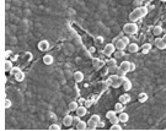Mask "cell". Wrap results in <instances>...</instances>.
I'll use <instances>...</instances> for the list:
<instances>
[{
	"mask_svg": "<svg viewBox=\"0 0 166 131\" xmlns=\"http://www.w3.org/2000/svg\"><path fill=\"white\" fill-rule=\"evenodd\" d=\"M127 50L129 53H137L139 50V45L137 43H129L127 45Z\"/></svg>",
	"mask_w": 166,
	"mask_h": 131,
	"instance_id": "obj_9",
	"label": "cell"
},
{
	"mask_svg": "<svg viewBox=\"0 0 166 131\" xmlns=\"http://www.w3.org/2000/svg\"><path fill=\"white\" fill-rule=\"evenodd\" d=\"M134 70H135V64L130 63V71H134Z\"/></svg>",
	"mask_w": 166,
	"mask_h": 131,
	"instance_id": "obj_41",
	"label": "cell"
},
{
	"mask_svg": "<svg viewBox=\"0 0 166 131\" xmlns=\"http://www.w3.org/2000/svg\"><path fill=\"white\" fill-rule=\"evenodd\" d=\"M153 32H154L155 36H159V34H161V33H162V28L160 27V26H156V27L154 28V31H153Z\"/></svg>",
	"mask_w": 166,
	"mask_h": 131,
	"instance_id": "obj_31",
	"label": "cell"
},
{
	"mask_svg": "<svg viewBox=\"0 0 166 131\" xmlns=\"http://www.w3.org/2000/svg\"><path fill=\"white\" fill-rule=\"evenodd\" d=\"M133 5H134V8H135V9L140 8V6H142V1H140V0H135V1L133 3Z\"/></svg>",
	"mask_w": 166,
	"mask_h": 131,
	"instance_id": "obj_35",
	"label": "cell"
},
{
	"mask_svg": "<svg viewBox=\"0 0 166 131\" xmlns=\"http://www.w3.org/2000/svg\"><path fill=\"white\" fill-rule=\"evenodd\" d=\"M150 50H151V44L150 43H145L142 45V52L144 53V54H148Z\"/></svg>",
	"mask_w": 166,
	"mask_h": 131,
	"instance_id": "obj_19",
	"label": "cell"
},
{
	"mask_svg": "<svg viewBox=\"0 0 166 131\" xmlns=\"http://www.w3.org/2000/svg\"><path fill=\"white\" fill-rule=\"evenodd\" d=\"M160 1H162V3H166V0H160Z\"/></svg>",
	"mask_w": 166,
	"mask_h": 131,
	"instance_id": "obj_46",
	"label": "cell"
},
{
	"mask_svg": "<svg viewBox=\"0 0 166 131\" xmlns=\"http://www.w3.org/2000/svg\"><path fill=\"white\" fill-rule=\"evenodd\" d=\"M19 71H20V69H19V68H12V70H11V71H10V74H11V75H14V76H15V75H16V74H17V72H19Z\"/></svg>",
	"mask_w": 166,
	"mask_h": 131,
	"instance_id": "obj_36",
	"label": "cell"
},
{
	"mask_svg": "<svg viewBox=\"0 0 166 131\" xmlns=\"http://www.w3.org/2000/svg\"><path fill=\"white\" fill-rule=\"evenodd\" d=\"M116 65H117V59L107 60V66H108V68H112V66H116Z\"/></svg>",
	"mask_w": 166,
	"mask_h": 131,
	"instance_id": "obj_28",
	"label": "cell"
},
{
	"mask_svg": "<svg viewBox=\"0 0 166 131\" xmlns=\"http://www.w3.org/2000/svg\"><path fill=\"white\" fill-rule=\"evenodd\" d=\"M12 63H11V60H5V64H4V69H5V71H11L12 70Z\"/></svg>",
	"mask_w": 166,
	"mask_h": 131,
	"instance_id": "obj_20",
	"label": "cell"
},
{
	"mask_svg": "<svg viewBox=\"0 0 166 131\" xmlns=\"http://www.w3.org/2000/svg\"><path fill=\"white\" fill-rule=\"evenodd\" d=\"M96 40H97L98 43H102V42H103V38H102V37H97V38H96Z\"/></svg>",
	"mask_w": 166,
	"mask_h": 131,
	"instance_id": "obj_42",
	"label": "cell"
},
{
	"mask_svg": "<svg viewBox=\"0 0 166 131\" xmlns=\"http://www.w3.org/2000/svg\"><path fill=\"white\" fill-rule=\"evenodd\" d=\"M91 120H93V121H96V123H100V116L97 115V114H93V115H91V118H90Z\"/></svg>",
	"mask_w": 166,
	"mask_h": 131,
	"instance_id": "obj_34",
	"label": "cell"
},
{
	"mask_svg": "<svg viewBox=\"0 0 166 131\" xmlns=\"http://www.w3.org/2000/svg\"><path fill=\"white\" fill-rule=\"evenodd\" d=\"M109 121H111V124H118L119 123V118H117V115H114L113 118L109 119Z\"/></svg>",
	"mask_w": 166,
	"mask_h": 131,
	"instance_id": "obj_33",
	"label": "cell"
},
{
	"mask_svg": "<svg viewBox=\"0 0 166 131\" xmlns=\"http://www.w3.org/2000/svg\"><path fill=\"white\" fill-rule=\"evenodd\" d=\"M108 69H109V71L111 72H116L117 71V69H118V66L116 65V66H112V68H108Z\"/></svg>",
	"mask_w": 166,
	"mask_h": 131,
	"instance_id": "obj_37",
	"label": "cell"
},
{
	"mask_svg": "<svg viewBox=\"0 0 166 131\" xmlns=\"http://www.w3.org/2000/svg\"><path fill=\"white\" fill-rule=\"evenodd\" d=\"M138 99H139V102H140V103H144V102L148 99V96H146V93H140V94H139V97H138Z\"/></svg>",
	"mask_w": 166,
	"mask_h": 131,
	"instance_id": "obj_27",
	"label": "cell"
},
{
	"mask_svg": "<svg viewBox=\"0 0 166 131\" xmlns=\"http://www.w3.org/2000/svg\"><path fill=\"white\" fill-rule=\"evenodd\" d=\"M86 113H87V107H85V105H79L76 109V115H79L81 118V116H85Z\"/></svg>",
	"mask_w": 166,
	"mask_h": 131,
	"instance_id": "obj_7",
	"label": "cell"
},
{
	"mask_svg": "<svg viewBox=\"0 0 166 131\" xmlns=\"http://www.w3.org/2000/svg\"><path fill=\"white\" fill-rule=\"evenodd\" d=\"M123 88H124L126 91H130V90H132V82H130L128 79H126V81L123 82Z\"/></svg>",
	"mask_w": 166,
	"mask_h": 131,
	"instance_id": "obj_22",
	"label": "cell"
},
{
	"mask_svg": "<svg viewBox=\"0 0 166 131\" xmlns=\"http://www.w3.org/2000/svg\"><path fill=\"white\" fill-rule=\"evenodd\" d=\"M114 110L117 111V113H122L123 111V103L118 102V103L114 104Z\"/></svg>",
	"mask_w": 166,
	"mask_h": 131,
	"instance_id": "obj_25",
	"label": "cell"
},
{
	"mask_svg": "<svg viewBox=\"0 0 166 131\" xmlns=\"http://www.w3.org/2000/svg\"><path fill=\"white\" fill-rule=\"evenodd\" d=\"M15 79H16V81H19V82H21V81H24V79H25V74L22 71H19L16 74V75H15Z\"/></svg>",
	"mask_w": 166,
	"mask_h": 131,
	"instance_id": "obj_24",
	"label": "cell"
},
{
	"mask_svg": "<svg viewBox=\"0 0 166 131\" xmlns=\"http://www.w3.org/2000/svg\"><path fill=\"white\" fill-rule=\"evenodd\" d=\"M113 44L114 47H116V49L117 50H124L127 48V44L123 42V39L122 38H114L113 39Z\"/></svg>",
	"mask_w": 166,
	"mask_h": 131,
	"instance_id": "obj_3",
	"label": "cell"
},
{
	"mask_svg": "<svg viewBox=\"0 0 166 131\" xmlns=\"http://www.w3.org/2000/svg\"><path fill=\"white\" fill-rule=\"evenodd\" d=\"M108 81L109 84H111V86L113 88H118L121 85H123V82L126 81V77L123 76V77H121V76H118L117 74H114V75H111L108 77Z\"/></svg>",
	"mask_w": 166,
	"mask_h": 131,
	"instance_id": "obj_1",
	"label": "cell"
},
{
	"mask_svg": "<svg viewBox=\"0 0 166 131\" xmlns=\"http://www.w3.org/2000/svg\"><path fill=\"white\" fill-rule=\"evenodd\" d=\"M116 74H117L118 76H121V77H123V76H126V74H127V71H124V70H122L119 66H118V69H117V71H116Z\"/></svg>",
	"mask_w": 166,
	"mask_h": 131,
	"instance_id": "obj_32",
	"label": "cell"
},
{
	"mask_svg": "<svg viewBox=\"0 0 166 131\" xmlns=\"http://www.w3.org/2000/svg\"><path fill=\"white\" fill-rule=\"evenodd\" d=\"M74 80H75L76 82H81V81L84 80V74H82L81 71L74 72Z\"/></svg>",
	"mask_w": 166,
	"mask_h": 131,
	"instance_id": "obj_16",
	"label": "cell"
},
{
	"mask_svg": "<svg viewBox=\"0 0 166 131\" xmlns=\"http://www.w3.org/2000/svg\"><path fill=\"white\" fill-rule=\"evenodd\" d=\"M53 61H54V59H53V56H52V55L47 54V55L43 56V63H45L46 65H52Z\"/></svg>",
	"mask_w": 166,
	"mask_h": 131,
	"instance_id": "obj_17",
	"label": "cell"
},
{
	"mask_svg": "<svg viewBox=\"0 0 166 131\" xmlns=\"http://www.w3.org/2000/svg\"><path fill=\"white\" fill-rule=\"evenodd\" d=\"M95 52V48H90V53H93Z\"/></svg>",
	"mask_w": 166,
	"mask_h": 131,
	"instance_id": "obj_44",
	"label": "cell"
},
{
	"mask_svg": "<svg viewBox=\"0 0 166 131\" xmlns=\"http://www.w3.org/2000/svg\"><path fill=\"white\" fill-rule=\"evenodd\" d=\"M162 39H164V42L166 43V34H164V37H162Z\"/></svg>",
	"mask_w": 166,
	"mask_h": 131,
	"instance_id": "obj_45",
	"label": "cell"
},
{
	"mask_svg": "<svg viewBox=\"0 0 166 131\" xmlns=\"http://www.w3.org/2000/svg\"><path fill=\"white\" fill-rule=\"evenodd\" d=\"M63 124H64V126H71V124H73V116L70 115H65L63 118Z\"/></svg>",
	"mask_w": 166,
	"mask_h": 131,
	"instance_id": "obj_11",
	"label": "cell"
},
{
	"mask_svg": "<svg viewBox=\"0 0 166 131\" xmlns=\"http://www.w3.org/2000/svg\"><path fill=\"white\" fill-rule=\"evenodd\" d=\"M113 54H114V59L118 60V59H121V58H123L126 53H124V50H117V49H116V52H114Z\"/></svg>",
	"mask_w": 166,
	"mask_h": 131,
	"instance_id": "obj_21",
	"label": "cell"
},
{
	"mask_svg": "<svg viewBox=\"0 0 166 131\" xmlns=\"http://www.w3.org/2000/svg\"><path fill=\"white\" fill-rule=\"evenodd\" d=\"M90 105H91V102H90V100L85 102V107H90Z\"/></svg>",
	"mask_w": 166,
	"mask_h": 131,
	"instance_id": "obj_43",
	"label": "cell"
},
{
	"mask_svg": "<svg viewBox=\"0 0 166 131\" xmlns=\"http://www.w3.org/2000/svg\"><path fill=\"white\" fill-rule=\"evenodd\" d=\"M114 52H116V47H114L113 43H109L105 47V54L106 55H112Z\"/></svg>",
	"mask_w": 166,
	"mask_h": 131,
	"instance_id": "obj_6",
	"label": "cell"
},
{
	"mask_svg": "<svg viewBox=\"0 0 166 131\" xmlns=\"http://www.w3.org/2000/svg\"><path fill=\"white\" fill-rule=\"evenodd\" d=\"M156 47H158L160 50H164V49H166V43L164 42V39H162V38H158V39H156Z\"/></svg>",
	"mask_w": 166,
	"mask_h": 131,
	"instance_id": "obj_12",
	"label": "cell"
},
{
	"mask_svg": "<svg viewBox=\"0 0 166 131\" xmlns=\"http://www.w3.org/2000/svg\"><path fill=\"white\" fill-rule=\"evenodd\" d=\"M122 39H123V42H124V43H126L127 45H128V44H129V38H128V37H123V38H122Z\"/></svg>",
	"mask_w": 166,
	"mask_h": 131,
	"instance_id": "obj_40",
	"label": "cell"
},
{
	"mask_svg": "<svg viewBox=\"0 0 166 131\" xmlns=\"http://www.w3.org/2000/svg\"><path fill=\"white\" fill-rule=\"evenodd\" d=\"M75 127H76V130H87V123H85L84 120H79L76 123V125H75Z\"/></svg>",
	"mask_w": 166,
	"mask_h": 131,
	"instance_id": "obj_8",
	"label": "cell"
},
{
	"mask_svg": "<svg viewBox=\"0 0 166 131\" xmlns=\"http://www.w3.org/2000/svg\"><path fill=\"white\" fill-rule=\"evenodd\" d=\"M92 65L95 69H97V70H100V69H102L103 66H105V63L102 61V60L100 59H93L92 60Z\"/></svg>",
	"mask_w": 166,
	"mask_h": 131,
	"instance_id": "obj_10",
	"label": "cell"
},
{
	"mask_svg": "<svg viewBox=\"0 0 166 131\" xmlns=\"http://www.w3.org/2000/svg\"><path fill=\"white\" fill-rule=\"evenodd\" d=\"M79 118H80L79 115H76V116H74V118H73V123H75V125H76V123L79 121V120H80Z\"/></svg>",
	"mask_w": 166,
	"mask_h": 131,
	"instance_id": "obj_39",
	"label": "cell"
},
{
	"mask_svg": "<svg viewBox=\"0 0 166 131\" xmlns=\"http://www.w3.org/2000/svg\"><path fill=\"white\" fill-rule=\"evenodd\" d=\"M9 107H11V102L9 99H6L5 100V108H9Z\"/></svg>",
	"mask_w": 166,
	"mask_h": 131,
	"instance_id": "obj_38",
	"label": "cell"
},
{
	"mask_svg": "<svg viewBox=\"0 0 166 131\" xmlns=\"http://www.w3.org/2000/svg\"><path fill=\"white\" fill-rule=\"evenodd\" d=\"M49 130L51 131H59L60 130V126H59L58 124H52V125H49Z\"/></svg>",
	"mask_w": 166,
	"mask_h": 131,
	"instance_id": "obj_29",
	"label": "cell"
},
{
	"mask_svg": "<svg viewBox=\"0 0 166 131\" xmlns=\"http://www.w3.org/2000/svg\"><path fill=\"white\" fill-rule=\"evenodd\" d=\"M114 115H117V111L116 110H109V111H107V113H106V118H107V119H111V118H113Z\"/></svg>",
	"mask_w": 166,
	"mask_h": 131,
	"instance_id": "obj_26",
	"label": "cell"
},
{
	"mask_svg": "<svg viewBox=\"0 0 166 131\" xmlns=\"http://www.w3.org/2000/svg\"><path fill=\"white\" fill-rule=\"evenodd\" d=\"M78 107H79L78 103H76V102H74V100H73V102H70L69 105H68V108H69V110H70V111H76Z\"/></svg>",
	"mask_w": 166,
	"mask_h": 131,
	"instance_id": "obj_23",
	"label": "cell"
},
{
	"mask_svg": "<svg viewBox=\"0 0 166 131\" xmlns=\"http://www.w3.org/2000/svg\"><path fill=\"white\" fill-rule=\"evenodd\" d=\"M37 47H38V49H40L41 52H46V50L49 49V42L46 39H42L38 42V45Z\"/></svg>",
	"mask_w": 166,
	"mask_h": 131,
	"instance_id": "obj_5",
	"label": "cell"
},
{
	"mask_svg": "<svg viewBox=\"0 0 166 131\" xmlns=\"http://www.w3.org/2000/svg\"><path fill=\"white\" fill-rule=\"evenodd\" d=\"M123 32L128 34V36H133L138 32V26L135 22H129V23H126L124 27H123Z\"/></svg>",
	"mask_w": 166,
	"mask_h": 131,
	"instance_id": "obj_2",
	"label": "cell"
},
{
	"mask_svg": "<svg viewBox=\"0 0 166 131\" xmlns=\"http://www.w3.org/2000/svg\"><path fill=\"white\" fill-rule=\"evenodd\" d=\"M129 100H130V96L129 94H122L121 97H119V102L123 104H127V103H129Z\"/></svg>",
	"mask_w": 166,
	"mask_h": 131,
	"instance_id": "obj_18",
	"label": "cell"
},
{
	"mask_svg": "<svg viewBox=\"0 0 166 131\" xmlns=\"http://www.w3.org/2000/svg\"><path fill=\"white\" fill-rule=\"evenodd\" d=\"M119 68L122 69V70H124V71H130V63L129 61H122L121 65H119Z\"/></svg>",
	"mask_w": 166,
	"mask_h": 131,
	"instance_id": "obj_13",
	"label": "cell"
},
{
	"mask_svg": "<svg viewBox=\"0 0 166 131\" xmlns=\"http://www.w3.org/2000/svg\"><path fill=\"white\" fill-rule=\"evenodd\" d=\"M97 126H98V123H96V121H93L91 119L87 121V130H96Z\"/></svg>",
	"mask_w": 166,
	"mask_h": 131,
	"instance_id": "obj_14",
	"label": "cell"
},
{
	"mask_svg": "<svg viewBox=\"0 0 166 131\" xmlns=\"http://www.w3.org/2000/svg\"><path fill=\"white\" fill-rule=\"evenodd\" d=\"M143 16H142V14L139 12V10L138 9H134L133 11L129 14V20L132 21V22H135V21H138L139 19H142Z\"/></svg>",
	"mask_w": 166,
	"mask_h": 131,
	"instance_id": "obj_4",
	"label": "cell"
},
{
	"mask_svg": "<svg viewBox=\"0 0 166 131\" xmlns=\"http://www.w3.org/2000/svg\"><path fill=\"white\" fill-rule=\"evenodd\" d=\"M109 130H112V131H119L122 130V126L119 125V124H112V126H111V129Z\"/></svg>",
	"mask_w": 166,
	"mask_h": 131,
	"instance_id": "obj_30",
	"label": "cell"
},
{
	"mask_svg": "<svg viewBox=\"0 0 166 131\" xmlns=\"http://www.w3.org/2000/svg\"><path fill=\"white\" fill-rule=\"evenodd\" d=\"M119 121L121 123H127L128 120H129V115L127 114V113H124V111H122V113H119Z\"/></svg>",
	"mask_w": 166,
	"mask_h": 131,
	"instance_id": "obj_15",
	"label": "cell"
}]
</instances>
